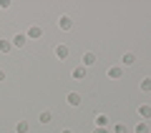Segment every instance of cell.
<instances>
[{
	"instance_id": "cell-1",
	"label": "cell",
	"mask_w": 151,
	"mask_h": 133,
	"mask_svg": "<svg viewBox=\"0 0 151 133\" xmlns=\"http://www.w3.org/2000/svg\"><path fill=\"white\" fill-rule=\"evenodd\" d=\"M68 53H70L68 45H63V43H60V45H55V55H58V60H65V58H68Z\"/></svg>"
},
{
	"instance_id": "cell-2",
	"label": "cell",
	"mask_w": 151,
	"mask_h": 133,
	"mask_svg": "<svg viewBox=\"0 0 151 133\" xmlns=\"http://www.w3.org/2000/svg\"><path fill=\"white\" fill-rule=\"evenodd\" d=\"M58 28H60V30H70V28H73L70 18H68V15H60V18H58Z\"/></svg>"
},
{
	"instance_id": "cell-3",
	"label": "cell",
	"mask_w": 151,
	"mask_h": 133,
	"mask_svg": "<svg viewBox=\"0 0 151 133\" xmlns=\"http://www.w3.org/2000/svg\"><path fill=\"white\" fill-rule=\"evenodd\" d=\"M25 40H28V35H23V33H18L15 38H13V48H23V45H25Z\"/></svg>"
},
{
	"instance_id": "cell-4",
	"label": "cell",
	"mask_w": 151,
	"mask_h": 133,
	"mask_svg": "<svg viewBox=\"0 0 151 133\" xmlns=\"http://www.w3.org/2000/svg\"><path fill=\"white\" fill-rule=\"evenodd\" d=\"M65 101H68V106H73V108L81 106V96H78V93H68V98H65Z\"/></svg>"
},
{
	"instance_id": "cell-5",
	"label": "cell",
	"mask_w": 151,
	"mask_h": 133,
	"mask_svg": "<svg viewBox=\"0 0 151 133\" xmlns=\"http://www.w3.org/2000/svg\"><path fill=\"white\" fill-rule=\"evenodd\" d=\"M40 35H43V28H40V25H33L30 30H28V38H33V40H38Z\"/></svg>"
},
{
	"instance_id": "cell-6",
	"label": "cell",
	"mask_w": 151,
	"mask_h": 133,
	"mask_svg": "<svg viewBox=\"0 0 151 133\" xmlns=\"http://www.w3.org/2000/svg\"><path fill=\"white\" fill-rule=\"evenodd\" d=\"M124 75V68L121 65H113V68H108V78H121Z\"/></svg>"
},
{
	"instance_id": "cell-7",
	"label": "cell",
	"mask_w": 151,
	"mask_h": 133,
	"mask_svg": "<svg viewBox=\"0 0 151 133\" xmlns=\"http://www.w3.org/2000/svg\"><path fill=\"white\" fill-rule=\"evenodd\" d=\"M70 75H73V80H83V78H86V68H83V65H81V68H73Z\"/></svg>"
},
{
	"instance_id": "cell-8",
	"label": "cell",
	"mask_w": 151,
	"mask_h": 133,
	"mask_svg": "<svg viewBox=\"0 0 151 133\" xmlns=\"http://www.w3.org/2000/svg\"><path fill=\"white\" fill-rule=\"evenodd\" d=\"M103 126H108V116L98 113V116H96V128H103Z\"/></svg>"
},
{
	"instance_id": "cell-9",
	"label": "cell",
	"mask_w": 151,
	"mask_h": 133,
	"mask_svg": "<svg viewBox=\"0 0 151 133\" xmlns=\"http://www.w3.org/2000/svg\"><path fill=\"white\" fill-rule=\"evenodd\" d=\"M121 63H124V65H134V63H136V55H134V53H126L124 58H121Z\"/></svg>"
},
{
	"instance_id": "cell-10",
	"label": "cell",
	"mask_w": 151,
	"mask_h": 133,
	"mask_svg": "<svg viewBox=\"0 0 151 133\" xmlns=\"http://www.w3.org/2000/svg\"><path fill=\"white\" fill-rule=\"evenodd\" d=\"M13 50V43L10 40H0V53H10Z\"/></svg>"
},
{
	"instance_id": "cell-11",
	"label": "cell",
	"mask_w": 151,
	"mask_h": 133,
	"mask_svg": "<svg viewBox=\"0 0 151 133\" xmlns=\"http://www.w3.org/2000/svg\"><path fill=\"white\" fill-rule=\"evenodd\" d=\"M139 116L141 118H151V106H141L139 108Z\"/></svg>"
},
{
	"instance_id": "cell-12",
	"label": "cell",
	"mask_w": 151,
	"mask_h": 133,
	"mask_svg": "<svg viewBox=\"0 0 151 133\" xmlns=\"http://www.w3.org/2000/svg\"><path fill=\"white\" fill-rule=\"evenodd\" d=\"M93 63H96V55H93V53H86V55H83V65H93Z\"/></svg>"
},
{
	"instance_id": "cell-13",
	"label": "cell",
	"mask_w": 151,
	"mask_h": 133,
	"mask_svg": "<svg viewBox=\"0 0 151 133\" xmlns=\"http://www.w3.org/2000/svg\"><path fill=\"white\" fill-rule=\"evenodd\" d=\"M141 91H144V93H151V78H144V80H141Z\"/></svg>"
},
{
	"instance_id": "cell-14",
	"label": "cell",
	"mask_w": 151,
	"mask_h": 133,
	"mask_svg": "<svg viewBox=\"0 0 151 133\" xmlns=\"http://www.w3.org/2000/svg\"><path fill=\"white\" fill-rule=\"evenodd\" d=\"M15 131H18V133H28V123H25V121H18V123H15Z\"/></svg>"
},
{
	"instance_id": "cell-15",
	"label": "cell",
	"mask_w": 151,
	"mask_h": 133,
	"mask_svg": "<svg viewBox=\"0 0 151 133\" xmlns=\"http://www.w3.org/2000/svg\"><path fill=\"white\" fill-rule=\"evenodd\" d=\"M136 133H149V123H146V121H141L139 126H136Z\"/></svg>"
},
{
	"instance_id": "cell-16",
	"label": "cell",
	"mask_w": 151,
	"mask_h": 133,
	"mask_svg": "<svg viewBox=\"0 0 151 133\" xmlns=\"http://www.w3.org/2000/svg\"><path fill=\"white\" fill-rule=\"evenodd\" d=\"M50 118H53V116H50V111H43V113H40V123H50Z\"/></svg>"
},
{
	"instance_id": "cell-17",
	"label": "cell",
	"mask_w": 151,
	"mask_h": 133,
	"mask_svg": "<svg viewBox=\"0 0 151 133\" xmlns=\"http://www.w3.org/2000/svg\"><path fill=\"white\" fill-rule=\"evenodd\" d=\"M113 133H126V126L124 123H116V126H113Z\"/></svg>"
},
{
	"instance_id": "cell-18",
	"label": "cell",
	"mask_w": 151,
	"mask_h": 133,
	"mask_svg": "<svg viewBox=\"0 0 151 133\" xmlns=\"http://www.w3.org/2000/svg\"><path fill=\"white\" fill-rule=\"evenodd\" d=\"M93 133H106V128H93Z\"/></svg>"
},
{
	"instance_id": "cell-19",
	"label": "cell",
	"mask_w": 151,
	"mask_h": 133,
	"mask_svg": "<svg viewBox=\"0 0 151 133\" xmlns=\"http://www.w3.org/2000/svg\"><path fill=\"white\" fill-rule=\"evenodd\" d=\"M0 80H5V73H3V70H0Z\"/></svg>"
},
{
	"instance_id": "cell-20",
	"label": "cell",
	"mask_w": 151,
	"mask_h": 133,
	"mask_svg": "<svg viewBox=\"0 0 151 133\" xmlns=\"http://www.w3.org/2000/svg\"><path fill=\"white\" fill-rule=\"evenodd\" d=\"M63 133H73V131H63Z\"/></svg>"
}]
</instances>
